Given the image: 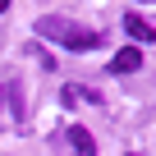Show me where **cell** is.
Instances as JSON below:
<instances>
[{
    "label": "cell",
    "mask_w": 156,
    "mask_h": 156,
    "mask_svg": "<svg viewBox=\"0 0 156 156\" xmlns=\"http://www.w3.org/2000/svg\"><path fill=\"white\" fill-rule=\"evenodd\" d=\"M37 37H46V41H55V46H69V51H92V46H101V32L73 23V19H60V14L37 19Z\"/></svg>",
    "instance_id": "1"
},
{
    "label": "cell",
    "mask_w": 156,
    "mask_h": 156,
    "mask_svg": "<svg viewBox=\"0 0 156 156\" xmlns=\"http://www.w3.org/2000/svg\"><path fill=\"white\" fill-rule=\"evenodd\" d=\"M124 32H129L133 41H156V28H151L142 14H124Z\"/></svg>",
    "instance_id": "2"
},
{
    "label": "cell",
    "mask_w": 156,
    "mask_h": 156,
    "mask_svg": "<svg viewBox=\"0 0 156 156\" xmlns=\"http://www.w3.org/2000/svg\"><path fill=\"white\" fill-rule=\"evenodd\" d=\"M138 64H142V51H138V46H124V51L110 60V73H133Z\"/></svg>",
    "instance_id": "3"
},
{
    "label": "cell",
    "mask_w": 156,
    "mask_h": 156,
    "mask_svg": "<svg viewBox=\"0 0 156 156\" xmlns=\"http://www.w3.org/2000/svg\"><path fill=\"white\" fill-rule=\"evenodd\" d=\"M69 142H73V151H78V156H97V142H92V133H87V129H78V124H73V129H69Z\"/></svg>",
    "instance_id": "4"
},
{
    "label": "cell",
    "mask_w": 156,
    "mask_h": 156,
    "mask_svg": "<svg viewBox=\"0 0 156 156\" xmlns=\"http://www.w3.org/2000/svg\"><path fill=\"white\" fill-rule=\"evenodd\" d=\"M0 97H5V101L14 106V115L23 119V87H19V83H5V87H0Z\"/></svg>",
    "instance_id": "5"
},
{
    "label": "cell",
    "mask_w": 156,
    "mask_h": 156,
    "mask_svg": "<svg viewBox=\"0 0 156 156\" xmlns=\"http://www.w3.org/2000/svg\"><path fill=\"white\" fill-rule=\"evenodd\" d=\"M5 9H9V0H0V14H5Z\"/></svg>",
    "instance_id": "6"
},
{
    "label": "cell",
    "mask_w": 156,
    "mask_h": 156,
    "mask_svg": "<svg viewBox=\"0 0 156 156\" xmlns=\"http://www.w3.org/2000/svg\"><path fill=\"white\" fill-rule=\"evenodd\" d=\"M129 156H138V151H129Z\"/></svg>",
    "instance_id": "7"
}]
</instances>
